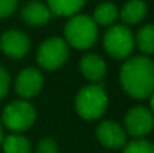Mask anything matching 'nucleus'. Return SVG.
<instances>
[{
    "label": "nucleus",
    "mask_w": 154,
    "mask_h": 153,
    "mask_svg": "<svg viewBox=\"0 0 154 153\" xmlns=\"http://www.w3.org/2000/svg\"><path fill=\"white\" fill-rule=\"evenodd\" d=\"M17 9V0H0V18H6Z\"/></svg>",
    "instance_id": "aec40b11"
},
{
    "label": "nucleus",
    "mask_w": 154,
    "mask_h": 153,
    "mask_svg": "<svg viewBox=\"0 0 154 153\" xmlns=\"http://www.w3.org/2000/svg\"><path fill=\"white\" fill-rule=\"evenodd\" d=\"M3 53L12 59H23L30 50V41L26 33L20 30H8L0 38Z\"/></svg>",
    "instance_id": "1a4fd4ad"
},
{
    "label": "nucleus",
    "mask_w": 154,
    "mask_h": 153,
    "mask_svg": "<svg viewBox=\"0 0 154 153\" xmlns=\"http://www.w3.org/2000/svg\"><path fill=\"white\" fill-rule=\"evenodd\" d=\"M123 153H154V144L145 140H135L124 144Z\"/></svg>",
    "instance_id": "a211bd4d"
},
{
    "label": "nucleus",
    "mask_w": 154,
    "mask_h": 153,
    "mask_svg": "<svg viewBox=\"0 0 154 153\" xmlns=\"http://www.w3.org/2000/svg\"><path fill=\"white\" fill-rule=\"evenodd\" d=\"M147 15V5L142 0H130L121 9V20L126 24H138Z\"/></svg>",
    "instance_id": "ddd939ff"
},
{
    "label": "nucleus",
    "mask_w": 154,
    "mask_h": 153,
    "mask_svg": "<svg viewBox=\"0 0 154 153\" xmlns=\"http://www.w3.org/2000/svg\"><path fill=\"white\" fill-rule=\"evenodd\" d=\"M96 137L99 143L108 149H118L126 144V131L115 122H102L96 129Z\"/></svg>",
    "instance_id": "9d476101"
},
{
    "label": "nucleus",
    "mask_w": 154,
    "mask_h": 153,
    "mask_svg": "<svg viewBox=\"0 0 154 153\" xmlns=\"http://www.w3.org/2000/svg\"><path fill=\"white\" fill-rule=\"evenodd\" d=\"M58 146L52 138H42L38 146H36V153H57Z\"/></svg>",
    "instance_id": "6ab92c4d"
},
{
    "label": "nucleus",
    "mask_w": 154,
    "mask_h": 153,
    "mask_svg": "<svg viewBox=\"0 0 154 153\" xmlns=\"http://www.w3.org/2000/svg\"><path fill=\"white\" fill-rule=\"evenodd\" d=\"M23 18L30 26H42L51 18V11L41 2H29L23 8Z\"/></svg>",
    "instance_id": "f8f14e48"
},
{
    "label": "nucleus",
    "mask_w": 154,
    "mask_h": 153,
    "mask_svg": "<svg viewBox=\"0 0 154 153\" xmlns=\"http://www.w3.org/2000/svg\"><path fill=\"white\" fill-rule=\"evenodd\" d=\"M108 107V96L100 84H88L81 89L75 99L76 113L85 120L102 117Z\"/></svg>",
    "instance_id": "f03ea898"
},
{
    "label": "nucleus",
    "mask_w": 154,
    "mask_h": 153,
    "mask_svg": "<svg viewBox=\"0 0 154 153\" xmlns=\"http://www.w3.org/2000/svg\"><path fill=\"white\" fill-rule=\"evenodd\" d=\"M117 17H118L117 6L111 2H105V3H100L94 9L93 21L96 24H100V26H111L117 20Z\"/></svg>",
    "instance_id": "2eb2a0df"
},
{
    "label": "nucleus",
    "mask_w": 154,
    "mask_h": 153,
    "mask_svg": "<svg viewBox=\"0 0 154 153\" xmlns=\"http://www.w3.org/2000/svg\"><path fill=\"white\" fill-rule=\"evenodd\" d=\"M120 81L124 92L135 99H145L154 92V62L145 56H136L124 62Z\"/></svg>",
    "instance_id": "f257e3e1"
},
{
    "label": "nucleus",
    "mask_w": 154,
    "mask_h": 153,
    "mask_svg": "<svg viewBox=\"0 0 154 153\" xmlns=\"http://www.w3.org/2000/svg\"><path fill=\"white\" fill-rule=\"evenodd\" d=\"M103 45L106 53L117 60L126 59L135 45V39L132 32L126 26H112L103 38Z\"/></svg>",
    "instance_id": "39448f33"
},
{
    "label": "nucleus",
    "mask_w": 154,
    "mask_h": 153,
    "mask_svg": "<svg viewBox=\"0 0 154 153\" xmlns=\"http://www.w3.org/2000/svg\"><path fill=\"white\" fill-rule=\"evenodd\" d=\"M3 144V152L5 153H30L32 146L30 141L18 134H12L6 138H3L2 141Z\"/></svg>",
    "instance_id": "dca6fc26"
},
{
    "label": "nucleus",
    "mask_w": 154,
    "mask_h": 153,
    "mask_svg": "<svg viewBox=\"0 0 154 153\" xmlns=\"http://www.w3.org/2000/svg\"><path fill=\"white\" fill-rule=\"evenodd\" d=\"M84 3L85 0H48V9L58 17H70L75 15Z\"/></svg>",
    "instance_id": "4468645a"
},
{
    "label": "nucleus",
    "mask_w": 154,
    "mask_h": 153,
    "mask_svg": "<svg viewBox=\"0 0 154 153\" xmlns=\"http://www.w3.org/2000/svg\"><path fill=\"white\" fill-rule=\"evenodd\" d=\"M82 75L90 81H100L106 74V63L99 54H87L81 59L79 63Z\"/></svg>",
    "instance_id": "9b49d317"
},
{
    "label": "nucleus",
    "mask_w": 154,
    "mask_h": 153,
    "mask_svg": "<svg viewBox=\"0 0 154 153\" xmlns=\"http://www.w3.org/2000/svg\"><path fill=\"white\" fill-rule=\"evenodd\" d=\"M2 120L8 129L12 132L27 131L36 120V111L32 104L26 101L11 102L2 114Z\"/></svg>",
    "instance_id": "20e7f679"
},
{
    "label": "nucleus",
    "mask_w": 154,
    "mask_h": 153,
    "mask_svg": "<svg viewBox=\"0 0 154 153\" xmlns=\"http://www.w3.org/2000/svg\"><path fill=\"white\" fill-rule=\"evenodd\" d=\"M138 48L144 54H153L154 53V24H147L139 29L135 39Z\"/></svg>",
    "instance_id": "f3484780"
},
{
    "label": "nucleus",
    "mask_w": 154,
    "mask_h": 153,
    "mask_svg": "<svg viewBox=\"0 0 154 153\" xmlns=\"http://www.w3.org/2000/svg\"><path fill=\"white\" fill-rule=\"evenodd\" d=\"M66 44L76 50L90 48L97 39V24L87 15H73L64 26Z\"/></svg>",
    "instance_id": "7ed1b4c3"
},
{
    "label": "nucleus",
    "mask_w": 154,
    "mask_h": 153,
    "mask_svg": "<svg viewBox=\"0 0 154 153\" xmlns=\"http://www.w3.org/2000/svg\"><path fill=\"white\" fill-rule=\"evenodd\" d=\"M151 110L154 113V92H153V96H151Z\"/></svg>",
    "instance_id": "4be33fe9"
},
{
    "label": "nucleus",
    "mask_w": 154,
    "mask_h": 153,
    "mask_svg": "<svg viewBox=\"0 0 154 153\" xmlns=\"http://www.w3.org/2000/svg\"><path fill=\"white\" fill-rule=\"evenodd\" d=\"M69 50L66 41L61 38H50L41 44L38 50V63L47 71H55L67 60Z\"/></svg>",
    "instance_id": "423d86ee"
},
{
    "label": "nucleus",
    "mask_w": 154,
    "mask_h": 153,
    "mask_svg": "<svg viewBox=\"0 0 154 153\" xmlns=\"http://www.w3.org/2000/svg\"><path fill=\"white\" fill-rule=\"evenodd\" d=\"M44 87V77L35 68L23 69L15 80V90L21 98H33L36 96Z\"/></svg>",
    "instance_id": "6e6552de"
},
{
    "label": "nucleus",
    "mask_w": 154,
    "mask_h": 153,
    "mask_svg": "<svg viewBox=\"0 0 154 153\" xmlns=\"http://www.w3.org/2000/svg\"><path fill=\"white\" fill-rule=\"evenodd\" d=\"M2 141H3V132H2V128H0V144H2Z\"/></svg>",
    "instance_id": "5701e85b"
},
{
    "label": "nucleus",
    "mask_w": 154,
    "mask_h": 153,
    "mask_svg": "<svg viewBox=\"0 0 154 153\" xmlns=\"http://www.w3.org/2000/svg\"><path fill=\"white\" fill-rule=\"evenodd\" d=\"M9 84H11V78L9 74L6 72L5 68L0 66V99H3L9 90Z\"/></svg>",
    "instance_id": "412c9836"
},
{
    "label": "nucleus",
    "mask_w": 154,
    "mask_h": 153,
    "mask_svg": "<svg viewBox=\"0 0 154 153\" xmlns=\"http://www.w3.org/2000/svg\"><path fill=\"white\" fill-rule=\"evenodd\" d=\"M154 128L153 113L145 107L132 108L124 117V131L132 137L148 135Z\"/></svg>",
    "instance_id": "0eeeda50"
}]
</instances>
